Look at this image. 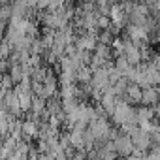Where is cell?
<instances>
[{
	"mask_svg": "<svg viewBox=\"0 0 160 160\" xmlns=\"http://www.w3.org/2000/svg\"><path fill=\"white\" fill-rule=\"evenodd\" d=\"M12 83H13V81H12V77H10V75H6V77L2 79V87H4V89L12 87Z\"/></svg>",
	"mask_w": 160,
	"mask_h": 160,
	"instance_id": "cell-6",
	"label": "cell"
},
{
	"mask_svg": "<svg viewBox=\"0 0 160 160\" xmlns=\"http://www.w3.org/2000/svg\"><path fill=\"white\" fill-rule=\"evenodd\" d=\"M23 132L27 134V136H36L38 134V124L34 122V121H27V122H23Z\"/></svg>",
	"mask_w": 160,
	"mask_h": 160,
	"instance_id": "cell-4",
	"label": "cell"
},
{
	"mask_svg": "<svg viewBox=\"0 0 160 160\" xmlns=\"http://www.w3.org/2000/svg\"><path fill=\"white\" fill-rule=\"evenodd\" d=\"M145 160H158V151L154 149V151H152V152H151V154L145 158Z\"/></svg>",
	"mask_w": 160,
	"mask_h": 160,
	"instance_id": "cell-7",
	"label": "cell"
},
{
	"mask_svg": "<svg viewBox=\"0 0 160 160\" xmlns=\"http://www.w3.org/2000/svg\"><path fill=\"white\" fill-rule=\"evenodd\" d=\"M6 106H8V109H10L12 113H19V111H21V108H19V100H17V94H15V92L6 94Z\"/></svg>",
	"mask_w": 160,
	"mask_h": 160,
	"instance_id": "cell-3",
	"label": "cell"
},
{
	"mask_svg": "<svg viewBox=\"0 0 160 160\" xmlns=\"http://www.w3.org/2000/svg\"><path fill=\"white\" fill-rule=\"evenodd\" d=\"M126 94H128V102H141V87L139 85H136V83H128V87H126V91H124Z\"/></svg>",
	"mask_w": 160,
	"mask_h": 160,
	"instance_id": "cell-2",
	"label": "cell"
},
{
	"mask_svg": "<svg viewBox=\"0 0 160 160\" xmlns=\"http://www.w3.org/2000/svg\"><path fill=\"white\" fill-rule=\"evenodd\" d=\"M10 53V43H2L0 45V58H6Z\"/></svg>",
	"mask_w": 160,
	"mask_h": 160,
	"instance_id": "cell-5",
	"label": "cell"
},
{
	"mask_svg": "<svg viewBox=\"0 0 160 160\" xmlns=\"http://www.w3.org/2000/svg\"><path fill=\"white\" fill-rule=\"evenodd\" d=\"M128 160H141V158H139V151H136V154H134V156H130Z\"/></svg>",
	"mask_w": 160,
	"mask_h": 160,
	"instance_id": "cell-8",
	"label": "cell"
},
{
	"mask_svg": "<svg viewBox=\"0 0 160 160\" xmlns=\"http://www.w3.org/2000/svg\"><path fill=\"white\" fill-rule=\"evenodd\" d=\"M141 102L145 106H154L156 104V89L154 87H145L141 89Z\"/></svg>",
	"mask_w": 160,
	"mask_h": 160,
	"instance_id": "cell-1",
	"label": "cell"
}]
</instances>
